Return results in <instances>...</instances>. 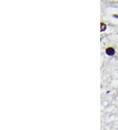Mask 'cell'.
I'll list each match as a JSON object with an SVG mask.
<instances>
[{"label":"cell","mask_w":118,"mask_h":130,"mask_svg":"<svg viewBox=\"0 0 118 130\" xmlns=\"http://www.w3.org/2000/svg\"><path fill=\"white\" fill-rule=\"evenodd\" d=\"M106 28V26L104 23H101V31H104Z\"/></svg>","instance_id":"cell-2"},{"label":"cell","mask_w":118,"mask_h":130,"mask_svg":"<svg viewBox=\"0 0 118 130\" xmlns=\"http://www.w3.org/2000/svg\"><path fill=\"white\" fill-rule=\"evenodd\" d=\"M106 54L109 56H113L115 54V50L112 47H108L106 49Z\"/></svg>","instance_id":"cell-1"}]
</instances>
